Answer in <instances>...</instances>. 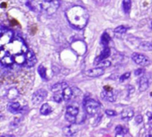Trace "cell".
Segmentation results:
<instances>
[{"instance_id": "obj_1", "label": "cell", "mask_w": 152, "mask_h": 137, "mask_svg": "<svg viewBox=\"0 0 152 137\" xmlns=\"http://www.w3.org/2000/svg\"><path fill=\"white\" fill-rule=\"evenodd\" d=\"M65 15L69 24L77 29H84L89 19L87 11L80 5H73L69 7L66 11Z\"/></svg>"}, {"instance_id": "obj_2", "label": "cell", "mask_w": 152, "mask_h": 137, "mask_svg": "<svg viewBox=\"0 0 152 137\" xmlns=\"http://www.w3.org/2000/svg\"><path fill=\"white\" fill-rule=\"evenodd\" d=\"M60 5V0H43L41 4L42 10L47 14H54Z\"/></svg>"}, {"instance_id": "obj_3", "label": "cell", "mask_w": 152, "mask_h": 137, "mask_svg": "<svg viewBox=\"0 0 152 137\" xmlns=\"http://www.w3.org/2000/svg\"><path fill=\"white\" fill-rule=\"evenodd\" d=\"M100 109V104L97 101L90 99V98L85 101V110L88 115L94 116L97 114Z\"/></svg>"}, {"instance_id": "obj_4", "label": "cell", "mask_w": 152, "mask_h": 137, "mask_svg": "<svg viewBox=\"0 0 152 137\" xmlns=\"http://www.w3.org/2000/svg\"><path fill=\"white\" fill-rule=\"evenodd\" d=\"M132 60H133L137 65L141 66V67H145L150 64V60L147 56L138 54V52H134V54L132 55Z\"/></svg>"}, {"instance_id": "obj_5", "label": "cell", "mask_w": 152, "mask_h": 137, "mask_svg": "<svg viewBox=\"0 0 152 137\" xmlns=\"http://www.w3.org/2000/svg\"><path fill=\"white\" fill-rule=\"evenodd\" d=\"M47 96V91L45 89H39L35 92L32 95V103L35 105L40 104Z\"/></svg>"}, {"instance_id": "obj_6", "label": "cell", "mask_w": 152, "mask_h": 137, "mask_svg": "<svg viewBox=\"0 0 152 137\" xmlns=\"http://www.w3.org/2000/svg\"><path fill=\"white\" fill-rule=\"evenodd\" d=\"M104 69L103 68H100V67H96V68H94V69H89V70H86L84 71L85 75H86L87 77H90V78H98V77H100L104 74Z\"/></svg>"}, {"instance_id": "obj_7", "label": "cell", "mask_w": 152, "mask_h": 137, "mask_svg": "<svg viewBox=\"0 0 152 137\" xmlns=\"http://www.w3.org/2000/svg\"><path fill=\"white\" fill-rule=\"evenodd\" d=\"M37 63V58L34 55L33 51L28 50L26 54V61L23 64L25 68H31Z\"/></svg>"}, {"instance_id": "obj_8", "label": "cell", "mask_w": 152, "mask_h": 137, "mask_svg": "<svg viewBox=\"0 0 152 137\" xmlns=\"http://www.w3.org/2000/svg\"><path fill=\"white\" fill-rule=\"evenodd\" d=\"M100 97L104 101H107V102H114L117 100V95H116V93H114L112 89L107 90V89L104 88V90L100 93Z\"/></svg>"}, {"instance_id": "obj_9", "label": "cell", "mask_w": 152, "mask_h": 137, "mask_svg": "<svg viewBox=\"0 0 152 137\" xmlns=\"http://www.w3.org/2000/svg\"><path fill=\"white\" fill-rule=\"evenodd\" d=\"M149 87V80L148 76L142 75L139 80V90L140 92H145Z\"/></svg>"}, {"instance_id": "obj_10", "label": "cell", "mask_w": 152, "mask_h": 137, "mask_svg": "<svg viewBox=\"0 0 152 137\" xmlns=\"http://www.w3.org/2000/svg\"><path fill=\"white\" fill-rule=\"evenodd\" d=\"M110 55V48L109 47H108V46H106V47H104V49L101 51V52H100V55L98 56V57H96L95 58V60H94V64L95 65H97L99 62H100L101 61H103V60H106L109 56Z\"/></svg>"}, {"instance_id": "obj_11", "label": "cell", "mask_w": 152, "mask_h": 137, "mask_svg": "<svg viewBox=\"0 0 152 137\" xmlns=\"http://www.w3.org/2000/svg\"><path fill=\"white\" fill-rule=\"evenodd\" d=\"M7 110L11 113H22V108H21V104L17 102H11L7 105Z\"/></svg>"}, {"instance_id": "obj_12", "label": "cell", "mask_w": 152, "mask_h": 137, "mask_svg": "<svg viewBox=\"0 0 152 137\" xmlns=\"http://www.w3.org/2000/svg\"><path fill=\"white\" fill-rule=\"evenodd\" d=\"M134 116V110L131 108H126L122 111V113H121V119L125 121H128L133 119Z\"/></svg>"}, {"instance_id": "obj_13", "label": "cell", "mask_w": 152, "mask_h": 137, "mask_svg": "<svg viewBox=\"0 0 152 137\" xmlns=\"http://www.w3.org/2000/svg\"><path fill=\"white\" fill-rule=\"evenodd\" d=\"M68 87H69V85L67 82H59V83L54 84V86H52V87H51V91L54 93H58L62 90H64Z\"/></svg>"}, {"instance_id": "obj_14", "label": "cell", "mask_w": 152, "mask_h": 137, "mask_svg": "<svg viewBox=\"0 0 152 137\" xmlns=\"http://www.w3.org/2000/svg\"><path fill=\"white\" fill-rule=\"evenodd\" d=\"M19 96V91L17 88L15 87H12L10 88L8 91H7V93H6V98L10 101H14L15 100L17 97Z\"/></svg>"}, {"instance_id": "obj_15", "label": "cell", "mask_w": 152, "mask_h": 137, "mask_svg": "<svg viewBox=\"0 0 152 137\" xmlns=\"http://www.w3.org/2000/svg\"><path fill=\"white\" fill-rule=\"evenodd\" d=\"M62 94H63L64 101H66V102L69 101L73 96V90H72V88L69 87H66L64 90H62Z\"/></svg>"}, {"instance_id": "obj_16", "label": "cell", "mask_w": 152, "mask_h": 137, "mask_svg": "<svg viewBox=\"0 0 152 137\" xmlns=\"http://www.w3.org/2000/svg\"><path fill=\"white\" fill-rule=\"evenodd\" d=\"M78 112H79L78 108L76 106H73V105H71V106H68L67 110H66V114L73 116V117H77Z\"/></svg>"}, {"instance_id": "obj_17", "label": "cell", "mask_w": 152, "mask_h": 137, "mask_svg": "<svg viewBox=\"0 0 152 137\" xmlns=\"http://www.w3.org/2000/svg\"><path fill=\"white\" fill-rule=\"evenodd\" d=\"M109 41H110V37L107 32H104L102 35H101V37H100V45L102 46L103 47L108 46Z\"/></svg>"}, {"instance_id": "obj_18", "label": "cell", "mask_w": 152, "mask_h": 137, "mask_svg": "<svg viewBox=\"0 0 152 137\" xmlns=\"http://www.w3.org/2000/svg\"><path fill=\"white\" fill-rule=\"evenodd\" d=\"M51 112H52V108H51V106L48 103H44L41 106V108H40V113L44 116H47Z\"/></svg>"}, {"instance_id": "obj_19", "label": "cell", "mask_w": 152, "mask_h": 137, "mask_svg": "<svg viewBox=\"0 0 152 137\" xmlns=\"http://www.w3.org/2000/svg\"><path fill=\"white\" fill-rule=\"evenodd\" d=\"M139 47L143 50V51H152V42H148V41H142L140 44Z\"/></svg>"}, {"instance_id": "obj_20", "label": "cell", "mask_w": 152, "mask_h": 137, "mask_svg": "<svg viewBox=\"0 0 152 137\" xmlns=\"http://www.w3.org/2000/svg\"><path fill=\"white\" fill-rule=\"evenodd\" d=\"M122 7H123V11L125 12V14H128L130 13V10L132 7V1L131 0H123Z\"/></svg>"}, {"instance_id": "obj_21", "label": "cell", "mask_w": 152, "mask_h": 137, "mask_svg": "<svg viewBox=\"0 0 152 137\" xmlns=\"http://www.w3.org/2000/svg\"><path fill=\"white\" fill-rule=\"evenodd\" d=\"M63 132L66 135L70 136V135H73L75 133H77V130L74 128V125H69V126H67V127H65L63 129Z\"/></svg>"}, {"instance_id": "obj_22", "label": "cell", "mask_w": 152, "mask_h": 137, "mask_svg": "<svg viewBox=\"0 0 152 137\" xmlns=\"http://www.w3.org/2000/svg\"><path fill=\"white\" fill-rule=\"evenodd\" d=\"M37 71H38V73H39L40 77H41L44 80L46 81V80L48 79V78H47V76H46V69H45L43 65H40V66L38 67Z\"/></svg>"}, {"instance_id": "obj_23", "label": "cell", "mask_w": 152, "mask_h": 137, "mask_svg": "<svg viewBox=\"0 0 152 137\" xmlns=\"http://www.w3.org/2000/svg\"><path fill=\"white\" fill-rule=\"evenodd\" d=\"M128 27L126 26H123V25H121V26H117L116 29H114V32L117 33V34H125L126 33V31L128 30Z\"/></svg>"}, {"instance_id": "obj_24", "label": "cell", "mask_w": 152, "mask_h": 137, "mask_svg": "<svg viewBox=\"0 0 152 137\" xmlns=\"http://www.w3.org/2000/svg\"><path fill=\"white\" fill-rule=\"evenodd\" d=\"M110 65H111V62L106 59V60H103V61H101L100 62H99L96 66H97V67H100V68H103V69H105V68H109V67H110Z\"/></svg>"}, {"instance_id": "obj_25", "label": "cell", "mask_w": 152, "mask_h": 137, "mask_svg": "<svg viewBox=\"0 0 152 137\" xmlns=\"http://www.w3.org/2000/svg\"><path fill=\"white\" fill-rule=\"evenodd\" d=\"M53 99H54V101L55 102H58V103L62 102V101L64 100L63 94H62V93H60L59 92H58V93H55L54 95V97H53Z\"/></svg>"}, {"instance_id": "obj_26", "label": "cell", "mask_w": 152, "mask_h": 137, "mask_svg": "<svg viewBox=\"0 0 152 137\" xmlns=\"http://www.w3.org/2000/svg\"><path fill=\"white\" fill-rule=\"evenodd\" d=\"M130 76H131V73L130 72H126L125 74H123L122 76L120 77V78H119L120 82H124L125 80L128 79L130 78Z\"/></svg>"}, {"instance_id": "obj_27", "label": "cell", "mask_w": 152, "mask_h": 137, "mask_svg": "<svg viewBox=\"0 0 152 137\" xmlns=\"http://www.w3.org/2000/svg\"><path fill=\"white\" fill-rule=\"evenodd\" d=\"M144 72H145V70L142 69V68H140V69H137L134 70V75L135 76H142L144 74Z\"/></svg>"}, {"instance_id": "obj_28", "label": "cell", "mask_w": 152, "mask_h": 137, "mask_svg": "<svg viewBox=\"0 0 152 137\" xmlns=\"http://www.w3.org/2000/svg\"><path fill=\"white\" fill-rule=\"evenodd\" d=\"M105 113L107 116H109V117H114V116L117 115V112L113 110H106Z\"/></svg>"}, {"instance_id": "obj_29", "label": "cell", "mask_w": 152, "mask_h": 137, "mask_svg": "<svg viewBox=\"0 0 152 137\" xmlns=\"http://www.w3.org/2000/svg\"><path fill=\"white\" fill-rule=\"evenodd\" d=\"M142 121H143V118H142V116H141V115H137L135 117V122L137 124L142 123Z\"/></svg>"}, {"instance_id": "obj_30", "label": "cell", "mask_w": 152, "mask_h": 137, "mask_svg": "<svg viewBox=\"0 0 152 137\" xmlns=\"http://www.w3.org/2000/svg\"><path fill=\"white\" fill-rule=\"evenodd\" d=\"M124 128L121 125H117L116 127V133H124Z\"/></svg>"}, {"instance_id": "obj_31", "label": "cell", "mask_w": 152, "mask_h": 137, "mask_svg": "<svg viewBox=\"0 0 152 137\" xmlns=\"http://www.w3.org/2000/svg\"><path fill=\"white\" fill-rule=\"evenodd\" d=\"M116 137H124V133H116Z\"/></svg>"}, {"instance_id": "obj_32", "label": "cell", "mask_w": 152, "mask_h": 137, "mask_svg": "<svg viewBox=\"0 0 152 137\" xmlns=\"http://www.w3.org/2000/svg\"><path fill=\"white\" fill-rule=\"evenodd\" d=\"M0 137H15L14 135H12V134H3Z\"/></svg>"}, {"instance_id": "obj_33", "label": "cell", "mask_w": 152, "mask_h": 137, "mask_svg": "<svg viewBox=\"0 0 152 137\" xmlns=\"http://www.w3.org/2000/svg\"><path fill=\"white\" fill-rule=\"evenodd\" d=\"M21 1H22V2H26V4H27V5L29 4V2H28V0H21Z\"/></svg>"}, {"instance_id": "obj_34", "label": "cell", "mask_w": 152, "mask_h": 137, "mask_svg": "<svg viewBox=\"0 0 152 137\" xmlns=\"http://www.w3.org/2000/svg\"><path fill=\"white\" fill-rule=\"evenodd\" d=\"M146 137H152V135H151V134H148V135H147Z\"/></svg>"}, {"instance_id": "obj_35", "label": "cell", "mask_w": 152, "mask_h": 137, "mask_svg": "<svg viewBox=\"0 0 152 137\" xmlns=\"http://www.w3.org/2000/svg\"><path fill=\"white\" fill-rule=\"evenodd\" d=\"M151 29H152V20H151Z\"/></svg>"}]
</instances>
